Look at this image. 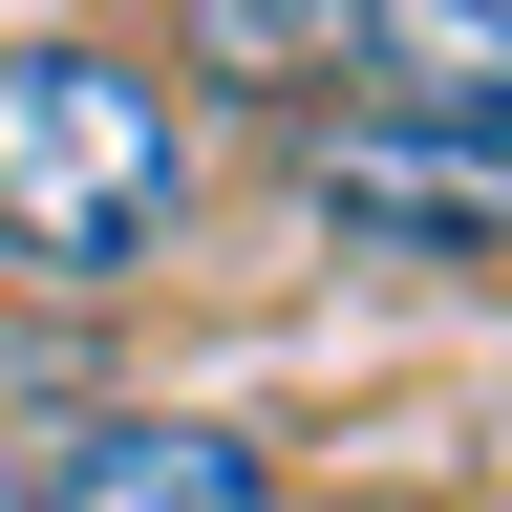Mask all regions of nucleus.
<instances>
[{
	"label": "nucleus",
	"instance_id": "nucleus-1",
	"mask_svg": "<svg viewBox=\"0 0 512 512\" xmlns=\"http://www.w3.org/2000/svg\"><path fill=\"white\" fill-rule=\"evenodd\" d=\"M192 214V107L107 43H0V256L22 278H150Z\"/></svg>",
	"mask_w": 512,
	"mask_h": 512
},
{
	"label": "nucleus",
	"instance_id": "nucleus-2",
	"mask_svg": "<svg viewBox=\"0 0 512 512\" xmlns=\"http://www.w3.org/2000/svg\"><path fill=\"white\" fill-rule=\"evenodd\" d=\"M320 235H384V256H491L512 235V107H342L299 150Z\"/></svg>",
	"mask_w": 512,
	"mask_h": 512
},
{
	"label": "nucleus",
	"instance_id": "nucleus-3",
	"mask_svg": "<svg viewBox=\"0 0 512 512\" xmlns=\"http://www.w3.org/2000/svg\"><path fill=\"white\" fill-rule=\"evenodd\" d=\"M43 512H278V470H256V427H214V406H107V427H64Z\"/></svg>",
	"mask_w": 512,
	"mask_h": 512
},
{
	"label": "nucleus",
	"instance_id": "nucleus-4",
	"mask_svg": "<svg viewBox=\"0 0 512 512\" xmlns=\"http://www.w3.org/2000/svg\"><path fill=\"white\" fill-rule=\"evenodd\" d=\"M171 64L150 86H214V107H320V86H363V0H150Z\"/></svg>",
	"mask_w": 512,
	"mask_h": 512
}]
</instances>
